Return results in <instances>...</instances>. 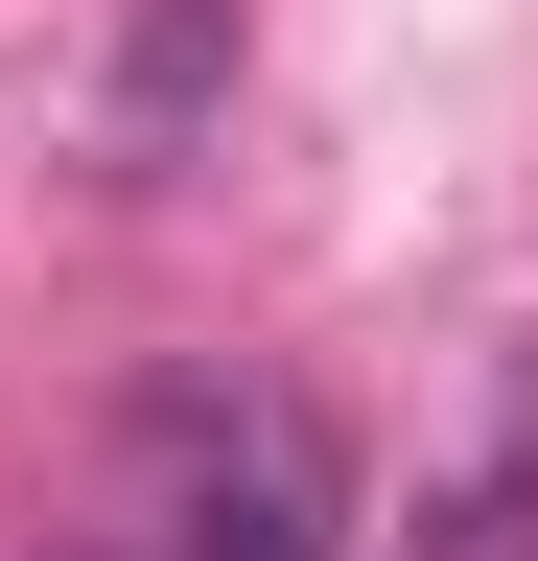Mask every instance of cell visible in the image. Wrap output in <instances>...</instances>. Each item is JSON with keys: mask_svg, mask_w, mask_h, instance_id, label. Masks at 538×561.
<instances>
[{"mask_svg": "<svg viewBox=\"0 0 538 561\" xmlns=\"http://www.w3.org/2000/svg\"><path fill=\"white\" fill-rule=\"evenodd\" d=\"M117 561H352V468L282 375H187L141 421V491H117Z\"/></svg>", "mask_w": 538, "mask_h": 561, "instance_id": "cell-1", "label": "cell"}]
</instances>
